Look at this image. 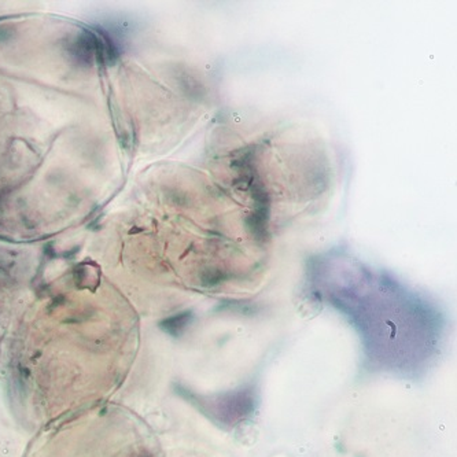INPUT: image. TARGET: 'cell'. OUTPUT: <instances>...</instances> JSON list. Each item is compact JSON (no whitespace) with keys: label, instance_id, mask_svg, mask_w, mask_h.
Instances as JSON below:
<instances>
[{"label":"cell","instance_id":"6da1fadb","mask_svg":"<svg viewBox=\"0 0 457 457\" xmlns=\"http://www.w3.org/2000/svg\"><path fill=\"white\" fill-rule=\"evenodd\" d=\"M70 54L77 62L83 65H92L98 62V37L92 31L83 29L70 46Z\"/></svg>","mask_w":457,"mask_h":457}]
</instances>
